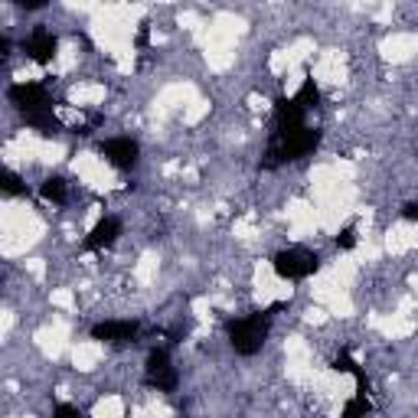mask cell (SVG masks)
<instances>
[{
    "label": "cell",
    "mask_w": 418,
    "mask_h": 418,
    "mask_svg": "<svg viewBox=\"0 0 418 418\" xmlns=\"http://www.w3.org/2000/svg\"><path fill=\"white\" fill-rule=\"evenodd\" d=\"M16 418H30V415H16Z\"/></svg>",
    "instance_id": "21"
},
{
    "label": "cell",
    "mask_w": 418,
    "mask_h": 418,
    "mask_svg": "<svg viewBox=\"0 0 418 418\" xmlns=\"http://www.w3.org/2000/svg\"><path fill=\"white\" fill-rule=\"evenodd\" d=\"M324 314H327L324 307H310L307 310V320H310V324H320V320H324Z\"/></svg>",
    "instance_id": "20"
},
{
    "label": "cell",
    "mask_w": 418,
    "mask_h": 418,
    "mask_svg": "<svg viewBox=\"0 0 418 418\" xmlns=\"http://www.w3.org/2000/svg\"><path fill=\"white\" fill-rule=\"evenodd\" d=\"M245 30L242 20L235 14H216L209 20V30H206V46H225V49H235V36Z\"/></svg>",
    "instance_id": "3"
},
{
    "label": "cell",
    "mask_w": 418,
    "mask_h": 418,
    "mask_svg": "<svg viewBox=\"0 0 418 418\" xmlns=\"http://www.w3.org/2000/svg\"><path fill=\"white\" fill-rule=\"evenodd\" d=\"M101 360H105V347L95 340H78L76 347H72V366H76L78 372H92Z\"/></svg>",
    "instance_id": "9"
},
{
    "label": "cell",
    "mask_w": 418,
    "mask_h": 418,
    "mask_svg": "<svg viewBox=\"0 0 418 418\" xmlns=\"http://www.w3.org/2000/svg\"><path fill=\"white\" fill-rule=\"evenodd\" d=\"M287 223H291L295 239H307V235H314L320 229V213H317V206L297 200L287 206Z\"/></svg>",
    "instance_id": "5"
},
{
    "label": "cell",
    "mask_w": 418,
    "mask_h": 418,
    "mask_svg": "<svg viewBox=\"0 0 418 418\" xmlns=\"http://www.w3.org/2000/svg\"><path fill=\"white\" fill-rule=\"evenodd\" d=\"M53 304L62 310H72L76 307V297H72V291H66V287H56L53 291Z\"/></svg>",
    "instance_id": "17"
},
{
    "label": "cell",
    "mask_w": 418,
    "mask_h": 418,
    "mask_svg": "<svg viewBox=\"0 0 418 418\" xmlns=\"http://www.w3.org/2000/svg\"><path fill=\"white\" fill-rule=\"evenodd\" d=\"M0 225H4V255L7 258L26 252L43 235V223L36 219V213L20 203H7L0 209Z\"/></svg>",
    "instance_id": "1"
},
{
    "label": "cell",
    "mask_w": 418,
    "mask_h": 418,
    "mask_svg": "<svg viewBox=\"0 0 418 418\" xmlns=\"http://www.w3.org/2000/svg\"><path fill=\"white\" fill-rule=\"evenodd\" d=\"M301 86H304V72L301 69H291V72H287V82H285V92L295 95Z\"/></svg>",
    "instance_id": "18"
},
{
    "label": "cell",
    "mask_w": 418,
    "mask_h": 418,
    "mask_svg": "<svg viewBox=\"0 0 418 418\" xmlns=\"http://www.w3.org/2000/svg\"><path fill=\"white\" fill-rule=\"evenodd\" d=\"M134 278L141 281V285H151V281L157 278V255H141V262L134 265Z\"/></svg>",
    "instance_id": "15"
},
{
    "label": "cell",
    "mask_w": 418,
    "mask_h": 418,
    "mask_svg": "<svg viewBox=\"0 0 418 418\" xmlns=\"http://www.w3.org/2000/svg\"><path fill=\"white\" fill-rule=\"evenodd\" d=\"M379 49L389 62H409L418 53V36L415 33H392V36L382 39Z\"/></svg>",
    "instance_id": "7"
},
{
    "label": "cell",
    "mask_w": 418,
    "mask_h": 418,
    "mask_svg": "<svg viewBox=\"0 0 418 418\" xmlns=\"http://www.w3.org/2000/svg\"><path fill=\"white\" fill-rule=\"evenodd\" d=\"M314 76H317L320 82H343V56L337 53V49L320 53L317 66H314Z\"/></svg>",
    "instance_id": "11"
},
{
    "label": "cell",
    "mask_w": 418,
    "mask_h": 418,
    "mask_svg": "<svg viewBox=\"0 0 418 418\" xmlns=\"http://www.w3.org/2000/svg\"><path fill=\"white\" fill-rule=\"evenodd\" d=\"M255 295L262 304H271V301H285V297H291V285L287 281H281L278 275H275V268L271 265H258L255 271Z\"/></svg>",
    "instance_id": "4"
},
{
    "label": "cell",
    "mask_w": 418,
    "mask_h": 418,
    "mask_svg": "<svg viewBox=\"0 0 418 418\" xmlns=\"http://www.w3.org/2000/svg\"><path fill=\"white\" fill-rule=\"evenodd\" d=\"M36 343H39V350H43L49 360H59L62 350H66V343H69V324L53 320L49 327H43V330L36 333Z\"/></svg>",
    "instance_id": "6"
},
{
    "label": "cell",
    "mask_w": 418,
    "mask_h": 418,
    "mask_svg": "<svg viewBox=\"0 0 418 418\" xmlns=\"http://www.w3.org/2000/svg\"><path fill=\"white\" fill-rule=\"evenodd\" d=\"M69 98L76 101V105H98V101L105 98V86H88V82H78V86L69 92Z\"/></svg>",
    "instance_id": "12"
},
{
    "label": "cell",
    "mask_w": 418,
    "mask_h": 418,
    "mask_svg": "<svg viewBox=\"0 0 418 418\" xmlns=\"http://www.w3.org/2000/svg\"><path fill=\"white\" fill-rule=\"evenodd\" d=\"M72 167H76V173L82 177V183L95 186V190H111V186H115V173L108 170V163L101 160V157L78 154L76 160H72Z\"/></svg>",
    "instance_id": "2"
},
{
    "label": "cell",
    "mask_w": 418,
    "mask_h": 418,
    "mask_svg": "<svg viewBox=\"0 0 418 418\" xmlns=\"http://www.w3.org/2000/svg\"><path fill=\"white\" fill-rule=\"evenodd\" d=\"M372 327H379L389 340H402V337H409L415 330V324L405 314H379V317H372Z\"/></svg>",
    "instance_id": "10"
},
{
    "label": "cell",
    "mask_w": 418,
    "mask_h": 418,
    "mask_svg": "<svg viewBox=\"0 0 418 418\" xmlns=\"http://www.w3.org/2000/svg\"><path fill=\"white\" fill-rule=\"evenodd\" d=\"M206 115H209V101L206 98H193L190 105H186V111H183V121L186 124H200Z\"/></svg>",
    "instance_id": "16"
},
{
    "label": "cell",
    "mask_w": 418,
    "mask_h": 418,
    "mask_svg": "<svg viewBox=\"0 0 418 418\" xmlns=\"http://www.w3.org/2000/svg\"><path fill=\"white\" fill-rule=\"evenodd\" d=\"M193 98H196L193 86H186V82H177V86H167L160 95H157V111H160V115H167V111L180 108V105H183V111H186V105H190Z\"/></svg>",
    "instance_id": "8"
},
{
    "label": "cell",
    "mask_w": 418,
    "mask_h": 418,
    "mask_svg": "<svg viewBox=\"0 0 418 418\" xmlns=\"http://www.w3.org/2000/svg\"><path fill=\"white\" fill-rule=\"evenodd\" d=\"M92 418H124V402L118 395H105V399H98Z\"/></svg>",
    "instance_id": "14"
},
{
    "label": "cell",
    "mask_w": 418,
    "mask_h": 418,
    "mask_svg": "<svg viewBox=\"0 0 418 418\" xmlns=\"http://www.w3.org/2000/svg\"><path fill=\"white\" fill-rule=\"evenodd\" d=\"M26 268H30V275H36V278H43V271H46V265L39 262V258H30V262H26Z\"/></svg>",
    "instance_id": "19"
},
{
    "label": "cell",
    "mask_w": 418,
    "mask_h": 418,
    "mask_svg": "<svg viewBox=\"0 0 418 418\" xmlns=\"http://www.w3.org/2000/svg\"><path fill=\"white\" fill-rule=\"evenodd\" d=\"M320 304H324L330 314H337V317H350V314H353V301H350V291H333V295H327Z\"/></svg>",
    "instance_id": "13"
}]
</instances>
